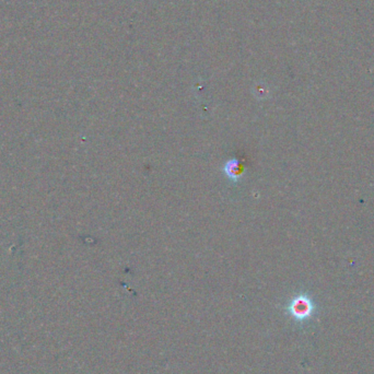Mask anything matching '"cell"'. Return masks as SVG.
Returning <instances> with one entry per match:
<instances>
[{"instance_id":"1","label":"cell","mask_w":374,"mask_h":374,"mask_svg":"<svg viewBox=\"0 0 374 374\" xmlns=\"http://www.w3.org/2000/svg\"><path fill=\"white\" fill-rule=\"evenodd\" d=\"M314 310L311 300L306 296L300 295L291 300L288 305V312L296 321L302 322L309 319Z\"/></svg>"},{"instance_id":"2","label":"cell","mask_w":374,"mask_h":374,"mask_svg":"<svg viewBox=\"0 0 374 374\" xmlns=\"http://www.w3.org/2000/svg\"><path fill=\"white\" fill-rule=\"evenodd\" d=\"M223 172L226 175V178H228L231 182L238 183L242 179V177H243L245 167L241 163V161L239 159L234 158L226 161L223 166Z\"/></svg>"}]
</instances>
